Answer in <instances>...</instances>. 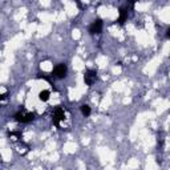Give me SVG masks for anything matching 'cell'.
I'll use <instances>...</instances> for the list:
<instances>
[{"label":"cell","mask_w":170,"mask_h":170,"mask_svg":"<svg viewBox=\"0 0 170 170\" xmlns=\"http://www.w3.org/2000/svg\"><path fill=\"white\" fill-rule=\"evenodd\" d=\"M15 120L21 124H28L35 120V113L28 112V110H20L15 114Z\"/></svg>","instance_id":"1"},{"label":"cell","mask_w":170,"mask_h":170,"mask_svg":"<svg viewBox=\"0 0 170 170\" xmlns=\"http://www.w3.org/2000/svg\"><path fill=\"white\" fill-rule=\"evenodd\" d=\"M64 118H65V112H64L63 108H61V106L55 108V110H53V113H52V121H53V124H55L56 126H60L61 121H63Z\"/></svg>","instance_id":"2"},{"label":"cell","mask_w":170,"mask_h":170,"mask_svg":"<svg viewBox=\"0 0 170 170\" xmlns=\"http://www.w3.org/2000/svg\"><path fill=\"white\" fill-rule=\"evenodd\" d=\"M67 73H68L67 65H65V64H59V65H56V67H55L52 75L55 76L56 78H64L65 76H67Z\"/></svg>","instance_id":"3"},{"label":"cell","mask_w":170,"mask_h":170,"mask_svg":"<svg viewBox=\"0 0 170 170\" xmlns=\"http://www.w3.org/2000/svg\"><path fill=\"white\" fill-rule=\"evenodd\" d=\"M103 25L104 24H103V20H101V19H96L89 27L90 35H100V33L103 32Z\"/></svg>","instance_id":"4"},{"label":"cell","mask_w":170,"mask_h":170,"mask_svg":"<svg viewBox=\"0 0 170 170\" xmlns=\"http://www.w3.org/2000/svg\"><path fill=\"white\" fill-rule=\"evenodd\" d=\"M97 81V72L96 70H88L84 75V83L88 85V86H92L93 84Z\"/></svg>","instance_id":"5"},{"label":"cell","mask_w":170,"mask_h":170,"mask_svg":"<svg viewBox=\"0 0 170 170\" xmlns=\"http://www.w3.org/2000/svg\"><path fill=\"white\" fill-rule=\"evenodd\" d=\"M126 18H128V11H126V8H120V18H118V23L120 24H124L126 20Z\"/></svg>","instance_id":"6"},{"label":"cell","mask_w":170,"mask_h":170,"mask_svg":"<svg viewBox=\"0 0 170 170\" xmlns=\"http://www.w3.org/2000/svg\"><path fill=\"white\" fill-rule=\"evenodd\" d=\"M80 110H81V113H83V116H85V117H89L90 113H92V110H90V106L86 105V104L81 105V106H80Z\"/></svg>","instance_id":"7"},{"label":"cell","mask_w":170,"mask_h":170,"mask_svg":"<svg viewBox=\"0 0 170 170\" xmlns=\"http://www.w3.org/2000/svg\"><path fill=\"white\" fill-rule=\"evenodd\" d=\"M49 95L51 93L48 92V90H41L40 93H39V98H40V101H48L49 100Z\"/></svg>","instance_id":"8"},{"label":"cell","mask_w":170,"mask_h":170,"mask_svg":"<svg viewBox=\"0 0 170 170\" xmlns=\"http://www.w3.org/2000/svg\"><path fill=\"white\" fill-rule=\"evenodd\" d=\"M166 39H170V29L166 31Z\"/></svg>","instance_id":"9"},{"label":"cell","mask_w":170,"mask_h":170,"mask_svg":"<svg viewBox=\"0 0 170 170\" xmlns=\"http://www.w3.org/2000/svg\"><path fill=\"white\" fill-rule=\"evenodd\" d=\"M0 98H3V97H1V96H0Z\"/></svg>","instance_id":"10"}]
</instances>
